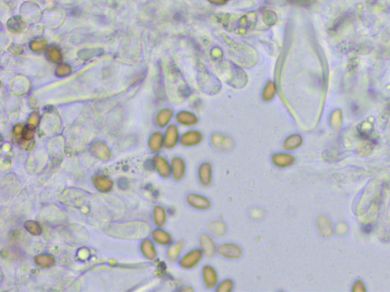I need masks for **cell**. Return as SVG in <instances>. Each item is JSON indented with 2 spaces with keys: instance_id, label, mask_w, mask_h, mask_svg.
Returning a JSON list of instances; mask_svg holds the SVG:
<instances>
[{
  "instance_id": "7c38bea8",
  "label": "cell",
  "mask_w": 390,
  "mask_h": 292,
  "mask_svg": "<svg viewBox=\"0 0 390 292\" xmlns=\"http://www.w3.org/2000/svg\"><path fill=\"white\" fill-rule=\"evenodd\" d=\"M235 288V282L230 278H226L218 282L216 288L217 292H232Z\"/></svg>"
},
{
  "instance_id": "9c48e42d",
  "label": "cell",
  "mask_w": 390,
  "mask_h": 292,
  "mask_svg": "<svg viewBox=\"0 0 390 292\" xmlns=\"http://www.w3.org/2000/svg\"><path fill=\"white\" fill-rule=\"evenodd\" d=\"M203 140V136L198 131H192L183 134L181 137V143L184 146H195Z\"/></svg>"
},
{
  "instance_id": "ba28073f",
  "label": "cell",
  "mask_w": 390,
  "mask_h": 292,
  "mask_svg": "<svg viewBox=\"0 0 390 292\" xmlns=\"http://www.w3.org/2000/svg\"><path fill=\"white\" fill-rule=\"evenodd\" d=\"M171 171L173 178L177 181L183 180L187 172V165L186 160L181 157H174L171 163Z\"/></svg>"
},
{
  "instance_id": "277c9868",
  "label": "cell",
  "mask_w": 390,
  "mask_h": 292,
  "mask_svg": "<svg viewBox=\"0 0 390 292\" xmlns=\"http://www.w3.org/2000/svg\"><path fill=\"white\" fill-rule=\"evenodd\" d=\"M186 200L189 207L196 210H208L212 206V203L207 197L197 192H189L186 195Z\"/></svg>"
},
{
  "instance_id": "8992f818",
  "label": "cell",
  "mask_w": 390,
  "mask_h": 292,
  "mask_svg": "<svg viewBox=\"0 0 390 292\" xmlns=\"http://www.w3.org/2000/svg\"><path fill=\"white\" fill-rule=\"evenodd\" d=\"M202 282L205 288L207 289H214L219 281L218 272L215 267L211 264H205L201 269Z\"/></svg>"
},
{
  "instance_id": "5b68a950",
  "label": "cell",
  "mask_w": 390,
  "mask_h": 292,
  "mask_svg": "<svg viewBox=\"0 0 390 292\" xmlns=\"http://www.w3.org/2000/svg\"><path fill=\"white\" fill-rule=\"evenodd\" d=\"M199 247L201 249L203 256L212 258L217 254V245L212 235L208 233H202L199 237Z\"/></svg>"
},
{
  "instance_id": "6da1fadb",
  "label": "cell",
  "mask_w": 390,
  "mask_h": 292,
  "mask_svg": "<svg viewBox=\"0 0 390 292\" xmlns=\"http://www.w3.org/2000/svg\"><path fill=\"white\" fill-rule=\"evenodd\" d=\"M203 253L200 247H195L186 252L178 259V265L184 270H192L201 262Z\"/></svg>"
},
{
  "instance_id": "7a4b0ae2",
  "label": "cell",
  "mask_w": 390,
  "mask_h": 292,
  "mask_svg": "<svg viewBox=\"0 0 390 292\" xmlns=\"http://www.w3.org/2000/svg\"><path fill=\"white\" fill-rule=\"evenodd\" d=\"M217 254L224 259L235 261L243 256V248L236 243H222L217 245Z\"/></svg>"
},
{
  "instance_id": "52a82bcc",
  "label": "cell",
  "mask_w": 390,
  "mask_h": 292,
  "mask_svg": "<svg viewBox=\"0 0 390 292\" xmlns=\"http://www.w3.org/2000/svg\"><path fill=\"white\" fill-rule=\"evenodd\" d=\"M272 164L280 169H284L293 166L296 162V157L290 153L277 152L272 155Z\"/></svg>"
},
{
  "instance_id": "3957f363",
  "label": "cell",
  "mask_w": 390,
  "mask_h": 292,
  "mask_svg": "<svg viewBox=\"0 0 390 292\" xmlns=\"http://www.w3.org/2000/svg\"><path fill=\"white\" fill-rule=\"evenodd\" d=\"M197 180L203 187H209L213 183L214 179V168L211 162L205 160L201 162L197 167Z\"/></svg>"
},
{
  "instance_id": "8fae6325",
  "label": "cell",
  "mask_w": 390,
  "mask_h": 292,
  "mask_svg": "<svg viewBox=\"0 0 390 292\" xmlns=\"http://www.w3.org/2000/svg\"><path fill=\"white\" fill-rule=\"evenodd\" d=\"M301 143H302V140L299 136L292 135L286 139L283 144V148L285 151H291L301 146Z\"/></svg>"
},
{
  "instance_id": "30bf717a",
  "label": "cell",
  "mask_w": 390,
  "mask_h": 292,
  "mask_svg": "<svg viewBox=\"0 0 390 292\" xmlns=\"http://www.w3.org/2000/svg\"><path fill=\"white\" fill-rule=\"evenodd\" d=\"M183 247H184V242L183 241H178L177 242L171 244L169 251H168V256H169V259L172 261H178L179 259L181 252L183 251Z\"/></svg>"
}]
</instances>
